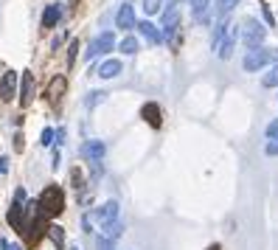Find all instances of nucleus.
<instances>
[{
	"instance_id": "1",
	"label": "nucleus",
	"mask_w": 278,
	"mask_h": 250,
	"mask_svg": "<svg viewBox=\"0 0 278 250\" xmlns=\"http://www.w3.org/2000/svg\"><path fill=\"white\" fill-rule=\"evenodd\" d=\"M37 205H40V213H43L45 220H54V217H59L62 208H65V191H62V186H56V183L45 186Z\"/></svg>"
},
{
	"instance_id": "2",
	"label": "nucleus",
	"mask_w": 278,
	"mask_h": 250,
	"mask_svg": "<svg viewBox=\"0 0 278 250\" xmlns=\"http://www.w3.org/2000/svg\"><path fill=\"white\" fill-rule=\"evenodd\" d=\"M270 62H278V48H253V51H248L242 67L253 74V70H261V67L270 65Z\"/></svg>"
},
{
	"instance_id": "3",
	"label": "nucleus",
	"mask_w": 278,
	"mask_h": 250,
	"mask_svg": "<svg viewBox=\"0 0 278 250\" xmlns=\"http://www.w3.org/2000/svg\"><path fill=\"white\" fill-rule=\"evenodd\" d=\"M264 37H267V31H264V25H261L259 20H256V17H248V20H245L242 40H245V45H248L250 51L259 48V45L264 43Z\"/></svg>"
},
{
	"instance_id": "4",
	"label": "nucleus",
	"mask_w": 278,
	"mask_h": 250,
	"mask_svg": "<svg viewBox=\"0 0 278 250\" xmlns=\"http://www.w3.org/2000/svg\"><path fill=\"white\" fill-rule=\"evenodd\" d=\"M113 48H115V34H113V31H101L96 40H90L85 56H87V62H90V59H96V56L107 54V51H113Z\"/></svg>"
},
{
	"instance_id": "5",
	"label": "nucleus",
	"mask_w": 278,
	"mask_h": 250,
	"mask_svg": "<svg viewBox=\"0 0 278 250\" xmlns=\"http://www.w3.org/2000/svg\"><path fill=\"white\" fill-rule=\"evenodd\" d=\"M236 37H239V25L228 23V31H225V37L219 40V45H217V54H219V59H230V56H233Z\"/></svg>"
},
{
	"instance_id": "6",
	"label": "nucleus",
	"mask_w": 278,
	"mask_h": 250,
	"mask_svg": "<svg viewBox=\"0 0 278 250\" xmlns=\"http://www.w3.org/2000/svg\"><path fill=\"white\" fill-rule=\"evenodd\" d=\"M177 28H180V9L177 6H169L163 12V31H160V34H163V40H175V34H177Z\"/></svg>"
},
{
	"instance_id": "7",
	"label": "nucleus",
	"mask_w": 278,
	"mask_h": 250,
	"mask_svg": "<svg viewBox=\"0 0 278 250\" xmlns=\"http://www.w3.org/2000/svg\"><path fill=\"white\" fill-rule=\"evenodd\" d=\"M17 85H20L17 74H14V70H6L3 79H0V101H12V98L17 96Z\"/></svg>"
},
{
	"instance_id": "8",
	"label": "nucleus",
	"mask_w": 278,
	"mask_h": 250,
	"mask_svg": "<svg viewBox=\"0 0 278 250\" xmlns=\"http://www.w3.org/2000/svg\"><path fill=\"white\" fill-rule=\"evenodd\" d=\"M115 25L124 28V31L135 28V6H129V3L118 6V12H115Z\"/></svg>"
},
{
	"instance_id": "9",
	"label": "nucleus",
	"mask_w": 278,
	"mask_h": 250,
	"mask_svg": "<svg viewBox=\"0 0 278 250\" xmlns=\"http://www.w3.org/2000/svg\"><path fill=\"white\" fill-rule=\"evenodd\" d=\"M96 220L101 222V228L110 225V222H118V202L110 200V202H104L101 208H96Z\"/></svg>"
},
{
	"instance_id": "10",
	"label": "nucleus",
	"mask_w": 278,
	"mask_h": 250,
	"mask_svg": "<svg viewBox=\"0 0 278 250\" xmlns=\"http://www.w3.org/2000/svg\"><path fill=\"white\" fill-rule=\"evenodd\" d=\"M20 101H23V107H28L34 101V76H31V70H23V79H20Z\"/></svg>"
},
{
	"instance_id": "11",
	"label": "nucleus",
	"mask_w": 278,
	"mask_h": 250,
	"mask_svg": "<svg viewBox=\"0 0 278 250\" xmlns=\"http://www.w3.org/2000/svg\"><path fill=\"white\" fill-rule=\"evenodd\" d=\"M141 118H144L149 127H155V129L163 124V118H160V107H157L155 101H146L144 107H141Z\"/></svg>"
},
{
	"instance_id": "12",
	"label": "nucleus",
	"mask_w": 278,
	"mask_h": 250,
	"mask_svg": "<svg viewBox=\"0 0 278 250\" xmlns=\"http://www.w3.org/2000/svg\"><path fill=\"white\" fill-rule=\"evenodd\" d=\"M65 90H67V79L65 76H54V79H51V85H48V101L51 104H59V98L65 96Z\"/></svg>"
},
{
	"instance_id": "13",
	"label": "nucleus",
	"mask_w": 278,
	"mask_h": 250,
	"mask_svg": "<svg viewBox=\"0 0 278 250\" xmlns=\"http://www.w3.org/2000/svg\"><path fill=\"white\" fill-rule=\"evenodd\" d=\"M59 20H62V6H59V3L45 6V12H43V28H54Z\"/></svg>"
},
{
	"instance_id": "14",
	"label": "nucleus",
	"mask_w": 278,
	"mask_h": 250,
	"mask_svg": "<svg viewBox=\"0 0 278 250\" xmlns=\"http://www.w3.org/2000/svg\"><path fill=\"white\" fill-rule=\"evenodd\" d=\"M121 67L124 65L118 59H107L101 67H98V76H101V79H115V76L121 74Z\"/></svg>"
},
{
	"instance_id": "15",
	"label": "nucleus",
	"mask_w": 278,
	"mask_h": 250,
	"mask_svg": "<svg viewBox=\"0 0 278 250\" xmlns=\"http://www.w3.org/2000/svg\"><path fill=\"white\" fill-rule=\"evenodd\" d=\"M45 233H48V239L56 244V250H65V228L48 225V228H45Z\"/></svg>"
},
{
	"instance_id": "16",
	"label": "nucleus",
	"mask_w": 278,
	"mask_h": 250,
	"mask_svg": "<svg viewBox=\"0 0 278 250\" xmlns=\"http://www.w3.org/2000/svg\"><path fill=\"white\" fill-rule=\"evenodd\" d=\"M104 152H107V147H104L101 140H90V144L85 147V155H87L90 160H96V163L104 158Z\"/></svg>"
},
{
	"instance_id": "17",
	"label": "nucleus",
	"mask_w": 278,
	"mask_h": 250,
	"mask_svg": "<svg viewBox=\"0 0 278 250\" xmlns=\"http://www.w3.org/2000/svg\"><path fill=\"white\" fill-rule=\"evenodd\" d=\"M135 28H138L141 34H144V37L149 40V43H160V40H163V34H160V31H157L152 23H138Z\"/></svg>"
},
{
	"instance_id": "18",
	"label": "nucleus",
	"mask_w": 278,
	"mask_h": 250,
	"mask_svg": "<svg viewBox=\"0 0 278 250\" xmlns=\"http://www.w3.org/2000/svg\"><path fill=\"white\" fill-rule=\"evenodd\" d=\"M208 6H211V0H191V12L194 17H197V23H205L208 20Z\"/></svg>"
},
{
	"instance_id": "19",
	"label": "nucleus",
	"mask_w": 278,
	"mask_h": 250,
	"mask_svg": "<svg viewBox=\"0 0 278 250\" xmlns=\"http://www.w3.org/2000/svg\"><path fill=\"white\" fill-rule=\"evenodd\" d=\"M9 225H12V228H17V231L23 233L25 217H23V208H20V205H12V208H9Z\"/></svg>"
},
{
	"instance_id": "20",
	"label": "nucleus",
	"mask_w": 278,
	"mask_h": 250,
	"mask_svg": "<svg viewBox=\"0 0 278 250\" xmlns=\"http://www.w3.org/2000/svg\"><path fill=\"white\" fill-rule=\"evenodd\" d=\"M236 3H239V0H217V9H214V14H217L219 20H225V17H228V14L236 9Z\"/></svg>"
},
{
	"instance_id": "21",
	"label": "nucleus",
	"mask_w": 278,
	"mask_h": 250,
	"mask_svg": "<svg viewBox=\"0 0 278 250\" xmlns=\"http://www.w3.org/2000/svg\"><path fill=\"white\" fill-rule=\"evenodd\" d=\"M121 233H124V225H121V222H110V225H104V233H101V236H107V239H113V242H115Z\"/></svg>"
},
{
	"instance_id": "22",
	"label": "nucleus",
	"mask_w": 278,
	"mask_h": 250,
	"mask_svg": "<svg viewBox=\"0 0 278 250\" xmlns=\"http://www.w3.org/2000/svg\"><path fill=\"white\" fill-rule=\"evenodd\" d=\"M118 48H121V54H135V51H138V37H132V34H129V37H124Z\"/></svg>"
},
{
	"instance_id": "23",
	"label": "nucleus",
	"mask_w": 278,
	"mask_h": 250,
	"mask_svg": "<svg viewBox=\"0 0 278 250\" xmlns=\"http://www.w3.org/2000/svg\"><path fill=\"white\" fill-rule=\"evenodd\" d=\"M144 12H146V14L163 12V0H144Z\"/></svg>"
},
{
	"instance_id": "24",
	"label": "nucleus",
	"mask_w": 278,
	"mask_h": 250,
	"mask_svg": "<svg viewBox=\"0 0 278 250\" xmlns=\"http://www.w3.org/2000/svg\"><path fill=\"white\" fill-rule=\"evenodd\" d=\"M261 85H264V87H275V85H278V65L270 67V74L261 79Z\"/></svg>"
},
{
	"instance_id": "25",
	"label": "nucleus",
	"mask_w": 278,
	"mask_h": 250,
	"mask_svg": "<svg viewBox=\"0 0 278 250\" xmlns=\"http://www.w3.org/2000/svg\"><path fill=\"white\" fill-rule=\"evenodd\" d=\"M104 96H107L104 90H93L90 96H87V107H96V104H101V101H104Z\"/></svg>"
},
{
	"instance_id": "26",
	"label": "nucleus",
	"mask_w": 278,
	"mask_h": 250,
	"mask_svg": "<svg viewBox=\"0 0 278 250\" xmlns=\"http://www.w3.org/2000/svg\"><path fill=\"white\" fill-rule=\"evenodd\" d=\"M40 144H43V147H51V144H54V129L45 127L43 132H40Z\"/></svg>"
},
{
	"instance_id": "27",
	"label": "nucleus",
	"mask_w": 278,
	"mask_h": 250,
	"mask_svg": "<svg viewBox=\"0 0 278 250\" xmlns=\"http://www.w3.org/2000/svg\"><path fill=\"white\" fill-rule=\"evenodd\" d=\"M25 202H28V194H25V189H17V191H14V202H12V205H20V208H23Z\"/></svg>"
},
{
	"instance_id": "28",
	"label": "nucleus",
	"mask_w": 278,
	"mask_h": 250,
	"mask_svg": "<svg viewBox=\"0 0 278 250\" xmlns=\"http://www.w3.org/2000/svg\"><path fill=\"white\" fill-rule=\"evenodd\" d=\"M71 177H73V189H76V191L85 189V180H82V171H79V169H73V171H71Z\"/></svg>"
},
{
	"instance_id": "29",
	"label": "nucleus",
	"mask_w": 278,
	"mask_h": 250,
	"mask_svg": "<svg viewBox=\"0 0 278 250\" xmlns=\"http://www.w3.org/2000/svg\"><path fill=\"white\" fill-rule=\"evenodd\" d=\"M76 51H79V43L73 40L71 48H67V67H71V65H73V59H76Z\"/></svg>"
},
{
	"instance_id": "30",
	"label": "nucleus",
	"mask_w": 278,
	"mask_h": 250,
	"mask_svg": "<svg viewBox=\"0 0 278 250\" xmlns=\"http://www.w3.org/2000/svg\"><path fill=\"white\" fill-rule=\"evenodd\" d=\"M264 152L270 155V158H275V155H278V138H272L270 144H267V147H264Z\"/></svg>"
},
{
	"instance_id": "31",
	"label": "nucleus",
	"mask_w": 278,
	"mask_h": 250,
	"mask_svg": "<svg viewBox=\"0 0 278 250\" xmlns=\"http://www.w3.org/2000/svg\"><path fill=\"white\" fill-rule=\"evenodd\" d=\"M267 138H270V140H272V138H278V118L270 124V127H267Z\"/></svg>"
},
{
	"instance_id": "32",
	"label": "nucleus",
	"mask_w": 278,
	"mask_h": 250,
	"mask_svg": "<svg viewBox=\"0 0 278 250\" xmlns=\"http://www.w3.org/2000/svg\"><path fill=\"white\" fill-rule=\"evenodd\" d=\"M264 20H267V23H270V25H275V17H272L270 6H264Z\"/></svg>"
},
{
	"instance_id": "33",
	"label": "nucleus",
	"mask_w": 278,
	"mask_h": 250,
	"mask_svg": "<svg viewBox=\"0 0 278 250\" xmlns=\"http://www.w3.org/2000/svg\"><path fill=\"white\" fill-rule=\"evenodd\" d=\"M9 171V158H0V174H6Z\"/></svg>"
},
{
	"instance_id": "34",
	"label": "nucleus",
	"mask_w": 278,
	"mask_h": 250,
	"mask_svg": "<svg viewBox=\"0 0 278 250\" xmlns=\"http://www.w3.org/2000/svg\"><path fill=\"white\" fill-rule=\"evenodd\" d=\"M54 138H56V144H62V140H65V129H56Z\"/></svg>"
},
{
	"instance_id": "35",
	"label": "nucleus",
	"mask_w": 278,
	"mask_h": 250,
	"mask_svg": "<svg viewBox=\"0 0 278 250\" xmlns=\"http://www.w3.org/2000/svg\"><path fill=\"white\" fill-rule=\"evenodd\" d=\"M14 149H17V152L23 149V135H17V138H14Z\"/></svg>"
},
{
	"instance_id": "36",
	"label": "nucleus",
	"mask_w": 278,
	"mask_h": 250,
	"mask_svg": "<svg viewBox=\"0 0 278 250\" xmlns=\"http://www.w3.org/2000/svg\"><path fill=\"white\" fill-rule=\"evenodd\" d=\"M9 250H23V247H20V244H9Z\"/></svg>"
},
{
	"instance_id": "37",
	"label": "nucleus",
	"mask_w": 278,
	"mask_h": 250,
	"mask_svg": "<svg viewBox=\"0 0 278 250\" xmlns=\"http://www.w3.org/2000/svg\"><path fill=\"white\" fill-rule=\"evenodd\" d=\"M208 250H222V247H219V244H211V247H208Z\"/></svg>"
},
{
	"instance_id": "38",
	"label": "nucleus",
	"mask_w": 278,
	"mask_h": 250,
	"mask_svg": "<svg viewBox=\"0 0 278 250\" xmlns=\"http://www.w3.org/2000/svg\"><path fill=\"white\" fill-rule=\"evenodd\" d=\"M71 250H79V247H71Z\"/></svg>"
},
{
	"instance_id": "39",
	"label": "nucleus",
	"mask_w": 278,
	"mask_h": 250,
	"mask_svg": "<svg viewBox=\"0 0 278 250\" xmlns=\"http://www.w3.org/2000/svg\"><path fill=\"white\" fill-rule=\"evenodd\" d=\"M71 3H76V0H71Z\"/></svg>"
},
{
	"instance_id": "40",
	"label": "nucleus",
	"mask_w": 278,
	"mask_h": 250,
	"mask_svg": "<svg viewBox=\"0 0 278 250\" xmlns=\"http://www.w3.org/2000/svg\"><path fill=\"white\" fill-rule=\"evenodd\" d=\"M177 3H180V0H177Z\"/></svg>"
}]
</instances>
